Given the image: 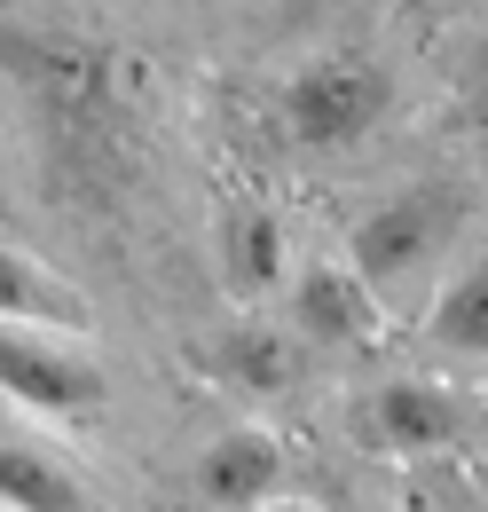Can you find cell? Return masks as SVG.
Returning a JSON list of instances; mask_svg holds the SVG:
<instances>
[{
  "label": "cell",
  "instance_id": "cell-1",
  "mask_svg": "<svg viewBox=\"0 0 488 512\" xmlns=\"http://www.w3.org/2000/svg\"><path fill=\"white\" fill-rule=\"evenodd\" d=\"M465 213H473V190H457V182H410V190L378 197L363 221L347 229V268L386 300V292H402L465 229Z\"/></svg>",
  "mask_w": 488,
  "mask_h": 512
},
{
  "label": "cell",
  "instance_id": "cell-2",
  "mask_svg": "<svg viewBox=\"0 0 488 512\" xmlns=\"http://www.w3.org/2000/svg\"><path fill=\"white\" fill-rule=\"evenodd\" d=\"M394 111V79L370 56H315L284 79V127L307 150H347Z\"/></svg>",
  "mask_w": 488,
  "mask_h": 512
},
{
  "label": "cell",
  "instance_id": "cell-3",
  "mask_svg": "<svg viewBox=\"0 0 488 512\" xmlns=\"http://www.w3.org/2000/svg\"><path fill=\"white\" fill-rule=\"evenodd\" d=\"M0 394L40 410V418H95L103 410V363L48 339V331L0 323Z\"/></svg>",
  "mask_w": 488,
  "mask_h": 512
},
{
  "label": "cell",
  "instance_id": "cell-4",
  "mask_svg": "<svg viewBox=\"0 0 488 512\" xmlns=\"http://www.w3.org/2000/svg\"><path fill=\"white\" fill-rule=\"evenodd\" d=\"M355 442L402 465H426L433 449L465 442V402L433 379H386L355 402Z\"/></svg>",
  "mask_w": 488,
  "mask_h": 512
},
{
  "label": "cell",
  "instance_id": "cell-5",
  "mask_svg": "<svg viewBox=\"0 0 488 512\" xmlns=\"http://www.w3.org/2000/svg\"><path fill=\"white\" fill-rule=\"evenodd\" d=\"M292 331H300L307 347L363 355V347L386 339V316H378V292L347 260H315V268H300V284H292Z\"/></svg>",
  "mask_w": 488,
  "mask_h": 512
},
{
  "label": "cell",
  "instance_id": "cell-6",
  "mask_svg": "<svg viewBox=\"0 0 488 512\" xmlns=\"http://www.w3.org/2000/svg\"><path fill=\"white\" fill-rule=\"evenodd\" d=\"M276 481H284V442L268 426H229L197 457V497L221 512H260L276 497Z\"/></svg>",
  "mask_w": 488,
  "mask_h": 512
},
{
  "label": "cell",
  "instance_id": "cell-7",
  "mask_svg": "<svg viewBox=\"0 0 488 512\" xmlns=\"http://www.w3.org/2000/svg\"><path fill=\"white\" fill-rule=\"evenodd\" d=\"M197 363L221 386H237V394H292L300 371H307L300 331H276V323H229Z\"/></svg>",
  "mask_w": 488,
  "mask_h": 512
},
{
  "label": "cell",
  "instance_id": "cell-8",
  "mask_svg": "<svg viewBox=\"0 0 488 512\" xmlns=\"http://www.w3.org/2000/svg\"><path fill=\"white\" fill-rule=\"evenodd\" d=\"M0 323H16V331H87V292H71L24 245H0Z\"/></svg>",
  "mask_w": 488,
  "mask_h": 512
},
{
  "label": "cell",
  "instance_id": "cell-9",
  "mask_svg": "<svg viewBox=\"0 0 488 512\" xmlns=\"http://www.w3.org/2000/svg\"><path fill=\"white\" fill-rule=\"evenodd\" d=\"M0 512H103V505L56 449L0 434Z\"/></svg>",
  "mask_w": 488,
  "mask_h": 512
},
{
  "label": "cell",
  "instance_id": "cell-10",
  "mask_svg": "<svg viewBox=\"0 0 488 512\" xmlns=\"http://www.w3.org/2000/svg\"><path fill=\"white\" fill-rule=\"evenodd\" d=\"M426 339L449 355V363H488V237L473 245V260L433 292Z\"/></svg>",
  "mask_w": 488,
  "mask_h": 512
},
{
  "label": "cell",
  "instance_id": "cell-11",
  "mask_svg": "<svg viewBox=\"0 0 488 512\" xmlns=\"http://www.w3.org/2000/svg\"><path fill=\"white\" fill-rule=\"evenodd\" d=\"M221 260H229V292H244V300L276 292L284 284V221L260 205H237L221 221Z\"/></svg>",
  "mask_w": 488,
  "mask_h": 512
},
{
  "label": "cell",
  "instance_id": "cell-12",
  "mask_svg": "<svg viewBox=\"0 0 488 512\" xmlns=\"http://www.w3.org/2000/svg\"><path fill=\"white\" fill-rule=\"evenodd\" d=\"M394 512H465V497H457V473H441V465H410L402 473V489H394Z\"/></svg>",
  "mask_w": 488,
  "mask_h": 512
},
{
  "label": "cell",
  "instance_id": "cell-13",
  "mask_svg": "<svg viewBox=\"0 0 488 512\" xmlns=\"http://www.w3.org/2000/svg\"><path fill=\"white\" fill-rule=\"evenodd\" d=\"M457 103L488 134V40H465V56H457Z\"/></svg>",
  "mask_w": 488,
  "mask_h": 512
},
{
  "label": "cell",
  "instance_id": "cell-14",
  "mask_svg": "<svg viewBox=\"0 0 488 512\" xmlns=\"http://www.w3.org/2000/svg\"><path fill=\"white\" fill-rule=\"evenodd\" d=\"M465 481L481 489V505H488V449H473V457H465Z\"/></svg>",
  "mask_w": 488,
  "mask_h": 512
},
{
  "label": "cell",
  "instance_id": "cell-15",
  "mask_svg": "<svg viewBox=\"0 0 488 512\" xmlns=\"http://www.w3.org/2000/svg\"><path fill=\"white\" fill-rule=\"evenodd\" d=\"M276 512H315V505H276Z\"/></svg>",
  "mask_w": 488,
  "mask_h": 512
}]
</instances>
